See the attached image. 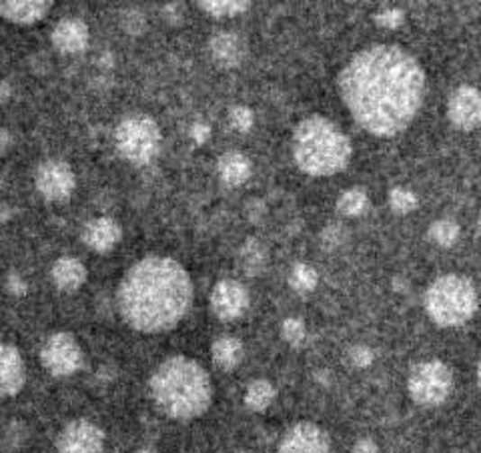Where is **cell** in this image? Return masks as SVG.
<instances>
[{
    "mask_svg": "<svg viewBox=\"0 0 481 453\" xmlns=\"http://www.w3.org/2000/svg\"><path fill=\"white\" fill-rule=\"evenodd\" d=\"M135 453H157V451H153V449H139Z\"/></svg>",
    "mask_w": 481,
    "mask_h": 453,
    "instance_id": "45",
    "label": "cell"
},
{
    "mask_svg": "<svg viewBox=\"0 0 481 453\" xmlns=\"http://www.w3.org/2000/svg\"><path fill=\"white\" fill-rule=\"evenodd\" d=\"M114 145L124 161L132 165L150 163L160 149V129L157 121L142 113L129 114L119 122L114 132Z\"/></svg>",
    "mask_w": 481,
    "mask_h": 453,
    "instance_id": "6",
    "label": "cell"
},
{
    "mask_svg": "<svg viewBox=\"0 0 481 453\" xmlns=\"http://www.w3.org/2000/svg\"><path fill=\"white\" fill-rule=\"evenodd\" d=\"M217 171L221 181L227 186H240L251 177V163H249V159L243 153H239V150H229V153L219 157Z\"/></svg>",
    "mask_w": 481,
    "mask_h": 453,
    "instance_id": "19",
    "label": "cell"
},
{
    "mask_svg": "<svg viewBox=\"0 0 481 453\" xmlns=\"http://www.w3.org/2000/svg\"><path fill=\"white\" fill-rule=\"evenodd\" d=\"M448 119L461 131L481 124V93L476 86L463 85L451 93L448 101Z\"/></svg>",
    "mask_w": 481,
    "mask_h": 453,
    "instance_id": "12",
    "label": "cell"
},
{
    "mask_svg": "<svg viewBox=\"0 0 481 453\" xmlns=\"http://www.w3.org/2000/svg\"><path fill=\"white\" fill-rule=\"evenodd\" d=\"M124 322L141 333L168 331L193 304V281L171 257H145L124 275L117 291Z\"/></svg>",
    "mask_w": 481,
    "mask_h": 453,
    "instance_id": "2",
    "label": "cell"
},
{
    "mask_svg": "<svg viewBox=\"0 0 481 453\" xmlns=\"http://www.w3.org/2000/svg\"><path fill=\"white\" fill-rule=\"evenodd\" d=\"M199 6L211 16L225 19V16H237L245 13L251 3H240V0H201Z\"/></svg>",
    "mask_w": 481,
    "mask_h": 453,
    "instance_id": "25",
    "label": "cell"
},
{
    "mask_svg": "<svg viewBox=\"0 0 481 453\" xmlns=\"http://www.w3.org/2000/svg\"><path fill=\"white\" fill-rule=\"evenodd\" d=\"M404 19L405 14L404 11H399V8H383V11L376 14V23L383 26V29H397V26L404 23Z\"/></svg>",
    "mask_w": 481,
    "mask_h": 453,
    "instance_id": "33",
    "label": "cell"
},
{
    "mask_svg": "<svg viewBox=\"0 0 481 453\" xmlns=\"http://www.w3.org/2000/svg\"><path fill=\"white\" fill-rule=\"evenodd\" d=\"M477 381H479V385H481V359H479V366H477Z\"/></svg>",
    "mask_w": 481,
    "mask_h": 453,
    "instance_id": "44",
    "label": "cell"
},
{
    "mask_svg": "<svg viewBox=\"0 0 481 453\" xmlns=\"http://www.w3.org/2000/svg\"><path fill=\"white\" fill-rule=\"evenodd\" d=\"M163 19L171 26L181 24V21H183V6L181 5H165L163 6Z\"/></svg>",
    "mask_w": 481,
    "mask_h": 453,
    "instance_id": "37",
    "label": "cell"
},
{
    "mask_svg": "<svg viewBox=\"0 0 481 453\" xmlns=\"http://www.w3.org/2000/svg\"><path fill=\"white\" fill-rule=\"evenodd\" d=\"M389 205L395 213H399V215H407V213H412L417 207V197L409 189L395 186V189H391L389 193Z\"/></svg>",
    "mask_w": 481,
    "mask_h": 453,
    "instance_id": "28",
    "label": "cell"
},
{
    "mask_svg": "<svg viewBox=\"0 0 481 453\" xmlns=\"http://www.w3.org/2000/svg\"><path fill=\"white\" fill-rule=\"evenodd\" d=\"M239 263H240V269L249 275L261 273L265 269V263H267L265 247L259 241H255V239H249V241L240 247Z\"/></svg>",
    "mask_w": 481,
    "mask_h": 453,
    "instance_id": "22",
    "label": "cell"
},
{
    "mask_svg": "<svg viewBox=\"0 0 481 453\" xmlns=\"http://www.w3.org/2000/svg\"><path fill=\"white\" fill-rule=\"evenodd\" d=\"M6 291L14 297H23L26 295V291H29V285H26L21 275H16L13 271V273H8V277H6Z\"/></svg>",
    "mask_w": 481,
    "mask_h": 453,
    "instance_id": "36",
    "label": "cell"
},
{
    "mask_svg": "<svg viewBox=\"0 0 481 453\" xmlns=\"http://www.w3.org/2000/svg\"><path fill=\"white\" fill-rule=\"evenodd\" d=\"M50 277L60 291H77L86 281V269L75 257H62L52 265Z\"/></svg>",
    "mask_w": 481,
    "mask_h": 453,
    "instance_id": "20",
    "label": "cell"
},
{
    "mask_svg": "<svg viewBox=\"0 0 481 453\" xmlns=\"http://www.w3.org/2000/svg\"><path fill=\"white\" fill-rule=\"evenodd\" d=\"M243 453H247V451H243Z\"/></svg>",
    "mask_w": 481,
    "mask_h": 453,
    "instance_id": "47",
    "label": "cell"
},
{
    "mask_svg": "<svg viewBox=\"0 0 481 453\" xmlns=\"http://www.w3.org/2000/svg\"><path fill=\"white\" fill-rule=\"evenodd\" d=\"M24 385V361L21 351L11 343H5L0 349V394L13 397Z\"/></svg>",
    "mask_w": 481,
    "mask_h": 453,
    "instance_id": "15",
    "label": "cell"
},
{
    "mask_svg": "<svg viewBox=\"0 0 481 453\" xmlns=\"http://www.w3.org/2000/svg\"><path fill=\"white\" fill-rule=\"evenodd\" d=\"M349 361L355 367H369L373 361V351L368 348V345H355V348L349 349Z\"/></svg>",
    "mask_w": 481,
    "mask_h": 453,
    "instance_id": "35",
    "label": "cell"
},
{
    "mask_svg": "<svg viewBox=\"0 0 481 453\" xmlns=\"http://www.w3.org/2000/svg\"><path fill=\"white\" fill-rule=\"evenodd\" d=\"M351 143L345 132L325 117H307L293 135V157L303 173L331 177L349 165Z\"/></svg>",
    "mask_w": 481,
    "mask_h": 453,
    "instance_id": "4",
    "label": "cell"
},
{
    "mask_svg": "<svg viewBox=\"0 0 481 453\" xmlns=\"http://www.w3.org/2000/svg\"><path fill=\"white\" fill-rule=\"evenodd\" d=\"M8 96H11V83L3 81V85H0V103L6 104L8 103Z\"/></svg>",
    "mask_w": 481,
    "mask_h": 453,
    "instance_id": "40",
    "label": "cell"
},
{
    "mask_svg": "<svg viewBox=\"0 0 481 453\" xmlns=\"http://www.w3.org/2000/svg\"><path fill=\"white\" fill-rule=\"evenodd\" d=\"M24 435H26L24 425L19 421H13L5 431V449L11 451L19 448L24 439Z\"/></svg>",
    "mask_w": 481,
    "mask_h": 453,
    "instance_id": "34",
    "label": "cell"
},
{
    "mask_svg": "<svg viewBox=\"0 0 481 453\" xmlns=\"http://www.w3.org/2000/svg\"><path fill=\"white\" fill-rule=\"evenodd\" d=\"M287 281L297 293H309L317 287V271L309 263H295L287 275Z\"/></svg>",
    "mask_w": 481,
    "mask_h": 453,
    "instance_id": "24",
    "label": "cell"
},
{
    "mask_svg": "<svg viewBox=\"0 0 481 453\" xmlns=\"http://www.w3.org/2000/svg\"><path fill=\"white\" fill-rule=\"evenodd\" d=\"M52 8L47 0H5L0 3V14L14 24L29 26L42 21Z\"/></svg>",
    "mask_w": 481,
    "mask_h": 453,
    "instance_id": "17",
    "label": "cell"
},
{
    "mask_svg": "<svg viewBox=\"0 0 481 453\" xmlns=\"http://www.w3.org/2000/svg\"><path fill=\"white\" fill-rule=\"evenodd\" d=\"M42 367L55 377L73 376L83 366V351L70 333H55L44 341L41 349Z\"/></svg>",
    "mask_w": 481,
    "mask_h": 453,
    "instance_id": "8",
    "label": "cell"
},
{
    "mask_svg": "<svg viewBox=\"0 0 481 453\" xmlns=\"http://www.w3.org/2000/svg\"><path fill=\"white\" fill-rule=\"evenodd\" d=\"M275 387L267 379H257L245 392V405L251 412H265L273 403Z\"/></svg>",
    "mask_w": 481,
    "mask_h": 453,
    "instance_id": "23",
    "label": "cell"
},
{
    "mask_svg": "<svg viewBox=\"0 0 481 453\" xmlns=\"http://www.w3.org/2000/svg\"><path fill=\"white\" fill-rule=\"evenodd\" d=\"M368 205H369L368 195L361 189H349L341 195L340 201H337V211L345 217H358L368 209Z\"/></svg>",
    "mask_w": 481,
    "mask_h": 453,
    "instance_id": "26",
    "label": "cell"
},
{
    "mask_svg": "<svg viewBox=\"0 0 481 453\" xmlns=\"http://www.w3.org/2000/svg\"><path fill=\"white\" fill-rule=\"evenodd\" d=\"M479 229H481V215H479Z\"/></svg>",
    "mask_w": 481,
    "mask_h": 453,
    "instance_id": "46",
    "label": "cell"
},
{
    "mask_svg": "<svg viewBox=\"0 0 481 453\" xmlns=\"http://www.w3.org/2000/svg\"><path fill=\"white\" fill-rule=\"evenodd\" d=\"M52 44L67 55L83 52L88 44V29L83 21L65 19L60 21L52 31Z\"/></svg>",
    "mask_w": 481,
    "mask_h": 453,
    "instance_id": "18",
    "label": "cell"
},
{
    "mask_svg": "<svg viewBox=\"0 0 481 453\" xmlns=\"http://www.w3.org/2000/svg\"><path fill=\"white\" fill-rule=\"evenodd\" d=\"M453 387V376L449 367L441 361H423L415 366L409 376V394L413 402L433 407L449 397Z\"/></svg>",
    "mask_w": 481,
    "mask_h": 453,
    "instance_id": "7",
    "label": "cell"
},
{
    "mask_svg": "<svg viewBox=\"0 0 481 453\" xmlns=\"http://www.w3.org/2000/svg\"><path fill=\"white\" fill-rule=\"evenodd\" d=\"M75 173L68 163L49 159L34 171V185L44 199L50 203H65L75 191Z\"/></svg>",
    "mask_w": 481,
    "mask_h": 453,
    "instance_id": "9",
    "label": "cell"
},
{
    "mask_svg": "<svg viewBox=\"0 0 481 453\" xmlns=\"http://www.w3.org/2000/svg\"><path fill=\"white\" fill-rule=\"evenodd\" d=\"M121 26L123 31H127L129 34H141L147 29V16L142 14L139 8H127L121 14Z\"/></svg>",
    "mask_w": 481,
    "mask_h": 453,
    "instance_id": "29",
    "label": "cell"
},
{
    "mask_svg": "<svg viewBox=\"0 0 481 453\" xmlns=\"http://www.w3.org/2000/svg\"><path fill=\"white\" fill-rule=\"evenodd\" d=\"M347 239V229L343 225H329L323 229L321 233V243H323L327 249H335L340 247Z\"/></svg>",
    "mask_w": 481,
    "mask_h": 453,
    "instance_id": "32",
    "label": "cell"
},
{
    "mask_svg": "<svg viewBox=\"0 0 481 453\" xmlns=\"http://www.w3.org/2000/svg\"><path fill=\"white\" fill-rule=\"evenodd\" d=\"M347 111L376 137L404 132L425 99V73L412 52L373 44L353 55L337 78Z\"/></svg>",
    "mask_w": 481,
    "mask_h": 453,
    "instance_id": "1",
    "label": "cell"
},
{
    "mask_svg": "<svg viewBox=\"0 0 481 453\" xmlns=\"http://www.w3.org/2000/svg\"><path fill=\"white\" fill-rule=\"evenodd\" d=\"M351 453H379V448L376 446V441L365 438V439H359L358 443H355Z\"/></svg>",
    "mask_w": 481,
    "mask_h": 453,
    "instance_id": "39",
    "label": "cell"
},
{
    "mask_svg": "<svg viewBox=\"0 0 481 453\" xmlns=\"http://www.w3.org/2000/svg\"><path fill=\"white\" fill-rule=\"evenodd\" d=\"M0 140H3V145H0V153L6 155L8 153V145H11V135H8L6 129H3V132H0Z\"/></svg>",
    "mask_w": 481,
    "mask_h": 453,
    "instance_id": "41",
    "label": "cell"
},
{
    "mask_svg": "<svg viewBox=\"0 0 481 453\" xmlns=\"http://www.w3.org/2000/svg\"><path fill=\"white\" fill-rule=\"evenodd\" d=\"M211 355L219 369L231 371L243 359V343L235 340V337H219V340L213 343Z\"/></svg>",
    "mask_w": 481,
    "mask_h": 453,
    "instance_id": "21",
    "label": "cell"
},
{
    "mask_svg": "<svg viewBox=\"0 0 481 453\" xmlns=\"http://www.w3.org/2000/svg\"><path fill=\"white\" fill-rule=\"evenodd\" d=\"M104 433L93 421L77 420L70 421L59 433L57 449L59 453H103Z\"/></svg>",
    "mask_w": 481,
    "mask_h": 453,
    "instance_id": "10",
    "label": "cell"
},
{
    "mask_svg": "<svg viewBox=\"0 0 481 453\" xmlns=\"http://www.w3.org/2000/svg\"><path fill=\"white\" fill-rule=\"evenodd\" d=\"M229 121H231V127L239 132L251 131L253 129V111L249 109V106L239 104V106H235L233 111H231Z\"/></svg>",
    "mask_w": 481,
    "mask_h": 453,
    "instance_id": "31",
    "label": "cell"
},
{
    "mask_svg": "<svg viewBox=\"0 0 481 453\" xmlns=\"http://www.w3.org/2000/svg\"><path fill=\"white\" fill-rule=\"evenodd\" d=\"M101 65H103V67H106V68L113 67V57H111V55H103V59H101Z\"/></svg>",
    "mask_w": 481,
    "mask_h": 453,
    "instance_id": "42",
    "label": "cell"
},
{
    "mask_svg": "<svg viewBox=\"0 0 481 453\" xmlns=\"http://www.w3.org/2000/svg\"><path fill=\"white\" fill-rule=\"evenodd\" d=\"M425 309L440 327H459L474 317L477 293L471 281L459 275H443L425 293Z\"/></svg>",
    "mask_w": 481,
    "mask_h": 453,
    "instance_id": "5",
    "label": "cell"
},
{
    "mask_svg": "<svg viewBox=\"0 0 481 453\" xmlns=\"http://www.w3.org/2000/svg\"><path fill=\"white\" fill-rule=\"evenodd\" d=\"M6 221H8V207L3 205V223H6Z\"/></svg>",
    "mask_w": 481,
    "mask_h": 453,
    "instance_id": "43",
    "label": "cell"
},
{
    "mask_svg": "<svg viewBox=\"0 0 481 453\" xmlns=\"http://www.w3.org/2000/svg\"><path fill=\"white\" fill-rule=\"evenodd\" d=\"M149 387L159 410L171 420H195L207 412L213 402L209 373L185 355H175L160 363Z\"/></svg>",
    "mask_w": 481,
    "mask_h": 453,
    "instance_id": "3",
    "label": "cell"
},
{
    "mask_svg": "<svg viewBox=\"0 0 481 453\" xmlns=\"http://www.w3.org/2000/svg\"><path fill=\"white\" fill-rule=\"evenodd\" d=\"M279 453H329V438L319 425L301 421L283 435Z\"/></svg>",
    "mask_w": 481,
    "mask_h": 453,
    "instance_id": "13",
    "label": "cell"
},
{
    "mask_svg": "<svg viewBox=\"0 0 481 453\" xmlns=\"http://www.w3.org/2000/svg\"><path fill=\"white\" fill-rule=\"evenodd\" d=\"M249 307V291L235 279H222L211 291V309L221 322H233Z\"/></svg>",
    "mask_w": 481,
    "mask_h": 453,
    "instance_id": "11",
    "label": "cell"
},
{
    "mask_svg": "<svg viewBox=\"0 0 481 453\" xmlns=\"http://www.w3.org/2000/svg\"><path fill=\"white\" fill-rule=\"evenodd\" d=\"M459 237V225L453 219H440L430 227V239L440 247H451Z\"/></svg>",
    "mask_w": 481,
    "mask_h": 453,
    "instance_id": "27",
    "label": "cell"
},
{
    "mask_svg": "<svg viewBox=\"0 0 481 453\" xmlns=\"http://www.w3.org/2000/svg\"><path fill=\"white\" fill-rule=\"evenodd\" d=\"M189 135H191V139L195 140V143L203 145L204 140H207V139L211 137V127H209L207 122H201V121H199V122H195V124H193L191 131H189Z\"/></svg>",
    "mask_w": 481,
    "mask_h": 453,
    "instance_id": "38",
    "label": "cell"
},
{
    "mask_svg": "<svg viewBox=\"0 0 481 453\" xmlns=\"http://www.w3.org/2000/svg\"><path fill=\"white\" fill-rule=\"evenodd\" d=\"M121 237L123 231L117 221L111 217H96L88 221L83 233H80L83 243L96 253H109L111 249L121 241Z\"/></svg>",
    "mask_w": 481,
    "mask_h": 453,
    "instance_id": "14",
    "label": "cell"
},
{
    "mask_svg": "<svg viewBox=\"0 0 481 453\" xmlns=\"http://www.w3.org/2000/svg\"><path fill=\"white\" fill-rule=\"evenodd\" d=\"M281 333H283V340L287 341L289 345H301L303 340H305V325H303L299 319L295 317H289L283 322L281 327Z\"/></svg>",
    "mask_w": 481,
    "mask_h": 453,
    "instance_id": "30",
    "label": "cell"
},
{
    "mask_svg": "<svg viewBox=\"0 0 481 453\" xmlns=\"http://www.w3.org/2000/svg\"><path fill=\"white\" fill-rule=\"evenodd\" d=\"M213 60L222 68H235L247 57V44L235 32H219L209 42Z\"/></svg>",
    "mask_w": 481,
    "mask_h": 453,
    "instance_id": "16",
    "label": "cell"
}]
</instances>
